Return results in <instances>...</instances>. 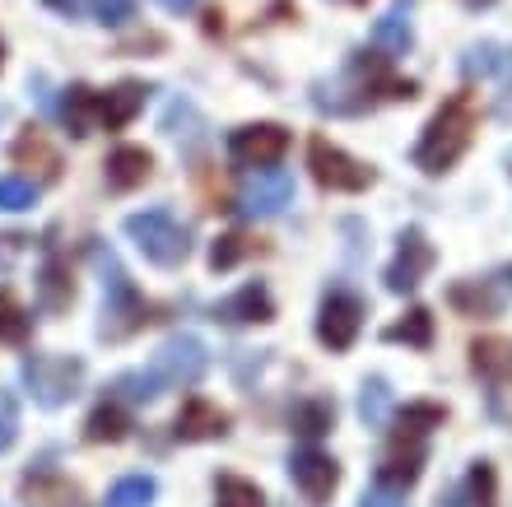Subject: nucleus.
Segmentation results:
<instances>
[{
	"instance_id": "f257e3e1",
	"label": "nucleus",
	"mask_w": 512,
	"mask_h": 507,
	"mask_svg": "<svg viewBox=\"0 0 512 507\" xmlns=\"http://www.w3.org/2000/svg\"><path fill=\"white\" fill-rule=\"evenodd\" d=\"M378 98H415V80H396L387 70V56L359 52L336 80L317 84V98H312V103L322 107V112H336V117H359V112H368Z\"/></svg>"
},
{
	"instance_id": "f03ea898",
	"label": "nucleus",
	"mask_w": 512,
	"mask_h": 507,
	"mask_svg": "<svg viewBox=\"0 0 512 507\" xmlns=\"http://www.w3.org/2000/svg\"><path fill=\"white\" fill-rule=\"evenodd\" d=\"M205 368H210L205 340H196V335H173V340H163V345L154 349L149 368L117 377V391H122L126 401H159L163 391L196 387L205 377Z\"/></svg>"
},
{
	"instance_id": "7ed1b4c3",
	"label": "nucleus",
	"mask_w": 512,
	"mask_h": 507,
	"mask_svg": "<svg viewBox=\"0 0 512 507\" xmlns=\"http://www.w3.org/2000/svg\"><path fill=\"white\" fill-rule=\"evenodd\" d=\"M475 121H480V107H475L471 94H452L438 112L429 117V126H424V135H419V145L410 149V159H415L419 173H447L452 163L471 149L475 140Z\"/></svg>"
},
{
	"instance_id": "20e7f679",
	"label": "nucleus",
	"mask_w": 512,
	"mask_h": 507,
	"mask_svg": "<svg viewBox=\"0 0 512 507\" xmlns=\"http://www.w3.org/2000/svg\"><path fill=\"white\" fill-rule=\"evenodd\" d=\"M94 261L103 270V321H98V340H108V345H122L131 340L135 331H145L149 321V303L145 294L131 284V275L122 270V261L112 252H103L94 242Z\"/></svg>"
},
{
	"instance_id": "39448f33",
	"label": "nucleus",
	"mask_w": 512,
	"mask_h": 507,
	"mask_svg": "<svg viewBox=\"0 0 512 507\" xmlns=\"http://www.w3.org/2000/svg\"><path fill=\"white\" fill-rule=\"evenodd\" d=\"M126 238L135 242V252L145 256L149 266H159V270L182 266L191 252V228L173 210H163V205L126 214Z\"/></svg>"
},
{
	"instance_id": "423d86ee",
	"label": "nucleus",
	"mask_w": 512,
	"mask_h": 507,
	"mask_svg": "<svg viewBox=\"0 0 512 507\" xmlns=\"http://www.w3.org/2000/svg\"><path fill=\"white\" fill-rule=\"evenodd\" d=\"M24 387L42 410H61L80 396L84 387V359L75 354H28L24 359Z\"/></svg>"
},
{
	"instance_id": "0eeeda50",
	"label": "nucleus",
	"mask_w": 512,
	"mask_h": 507,
	"mask_svg": "<svg viewBox=\"0 0 512 507\" xmlns=\"http://www.w3.org/2000/svg\"><path fill=\"white\" fill-rule=\"evenodd\" d=\"M308 168H312V177H317L326 191H368L373 182H378V173H373L368 163L350 159V154H345L340 145H331L326 135H312Z\"/></svg>"
},
{
	"instance_id": "6e6552de",
	"label": "nucleus",
	"mask_w": 512,
	"mask_h": 507,
	"mask_svg": "<svg viewBox=\"0 0 512 507\" xmlns=\"http://www.w3.org/2000/svg\"><path fill=\"white\" fill-rule=\"evenodd\" d=\"M359 331H364V298L350 289H331L322 298V312H317V340L331 354H345L359 340Z\"/></svg>"
},
{
	"instance_id": "1a4fd4ad",
	"label": "nucleus",
	"mask_w": 512,
	"mask_h": 507,
	"mask_svg": "<svg viewBox=\"0 0 512 507\" xmlns=\"http://www.w3.org/2000/svg\"><path fill=\"white\" fill-rule=\"evenodd\" d=\"M294 205V177L280 173V168H252L243 177V191H238V210L247 219H275Z\"/></svg>"
},
{
	"instance_id": "9d476101",
	"label": "nucleus",
	"mask_w": 512,
	"mask_h": 507,
	"mask_svg": "<svg viewBox=\"0 0 512 507\" xmlns=\"http://www.w3.org/2000/svg\"><path fill=\"white\" fill-rule=\"evenodd\" d=\"M289 154V131L275 121H252L229 135V159L238 168H275Z\"/></svg>"
},
{
	"instance_id": "9b49d317",
	"label": "nucleus",
	"mask_w": 512,
	"mask_h": 507,
	"mask_svg": "<svg viewBox=\"0 0 512 507\" xmlns=\"http://www.w3.org/2000/svg\"><path fill=\"white\" fill-rule=\"evenodd\" d=\"M433 261H438V252H433V242L419 233V228H405L401 233V247H396V256H391L387 266V289L391 294H410V289H419V280L433 270Z\"/></svg>"
},
{
	"instance_id": "f8f14e48",
	"label": "nucleus",
	"mask_w": 512,
	"mask_h": 507,
	"mask_svg": "<svg viewBox=\"0 0 512 507\" xmlns=\"http://www.w3.org/2000/svg\"><path fill=\"white\" fill-rule=\"evenodd\" d=\"M289 480L298 484V494L308 503H326L340 484V466L317 447H298V452H289Z\"/></svg>"
},
{
	"instance_id": "ddd939ff",
	"label": "nucleus",
	"mask_w": 512,
	"mask_h": 507,
	"mask_svg": "<svg viewBox=\"0 0 512 507\" xmlns=\"http://www.w3.org/2000/svg\"><path fill=\"white\" fill-rule=\"evenodd\" d=\"M210 317L219 326H261V321H275V298H270V289L261 280H247L238 294L219 298Z\"/></svg>"
},
{
	"instance_id": "4468645a",
	"label": "nucleus",
	"mask_w": 512,
	"mask_h": 507,
	"mask_svg": "<svg viewBox=\"0 0 512 507\" xmlns=\"http://www.w3.org/2000/svg\"><path fill=\"white\" fill-rule=\"evenodd\" d=\"M173 433H177V442H215L229 433V414L219 410V405H210L205 396H191V401L177 410Z\"/></svg>"
},
{
	"instance_id": "2eb2a0df",
	"label": "nucleus",
	"mask_w": 512,
	"mask_h": 507,
	"mask_svg": "<svg viewBox=\"0 0 512 507\" xmlns=\"http://www.w3.org/2000/svg\"><path fill=\"white\" fill-rule=\"evenodd\" d=\"M419 470H424V442L419 438H396V452H387L382 456V466H378V484L382 489L405 494V489L419 480Z\"/></svg>"
},
{
	"instance_id": "dca6fc26",
	"label": "nucleus",
	"mask_w": 512,
	"mask_h": 507,
	"mask_svg": "<svg viewBox=\"0 0 512 507\" xmlns=\"http://www.w3.org/2000/svg\"><path fill=\"white\" fill-rule=\"evenodd\" d=\"M149 173H154V154H149V149H140V145L112 149L108 163H103L108 191H135V187H145Z\"/></svg>"
},
{
	"instance_id": "f3484780",
	"label": "nucleus",
	"mask_w": 512,
	"mask_h": 507,
	"mask_svg": "<svg viewBox=\"0 0 512 507\" xmlns=\"http://www.w3.org/2000/svg\"><path fill=\"white\" fill-rule=\"evenodd\" d=\"M145 84L135 80H122L117 89H108V94H98V126L103 131H126L135 117H140V107H145Z\"/></svg>"
},
{
	"instance_id": "a211bd4d",
	"label": "nucleus",
	"mask_w": 512,
	"mask_h": 507,
	"mask_svg": "<svg viewBox=\"0 0 512 507\" xmlns=\"http://www.w3.org/2000/svg\"><path fill=\"white\" fill-rule=\"evenodd\" d=\"M373 47H378L387 61L405 56L415 47V24H410V0H391V10L373 24Z\"/></svg>"
},
{
	"instance_id": "6ab92c4d",
	"label": "nucleus",
	"mask_w": 512,
	"mask_h": 507,
	"mask_svg": "<svg viewBox=\"0 0 512 507\" xmlns=\"http://www.w3.org/2000/svg\"><path fill=\"white\" fill-rule=\"evenodd\" d=\"M447 303L466 312V317H499L503 312V289L494 280H461L447 289Z\"/></svg>"
},
{
	"instance_id": "aec40b11",
	"label": "nucleus",
	"mask_w": 512,
	"mask_h": 507,
	"mask_svg": "<svg viewBox=\"0 0 512 507\" xmlns=\"http://www.w3.org/2000/svg\"><path fill=\"white\" fill-rule=\"evenodd\" d=\"M471 368L485 382H512V340H503V335H485V340H475L471 345Z\"/></svg>"
},
{
	"instance_id": "412c9836",
	"label": "nucleus",
	"mask_w": 512,
	"mask_h": 507,
	"mask_svg": "<svg viewBox=\"0 0 512 507\" xmlns=\"http://www.w3.org/2000/svg\"><path fill=\"white\" fill-rule=\"evenodd\" d=\"M14 163L19 168H38V182H56L61 177V154L47 145L42 131H24L14 140Z\"/></svg>"
},
{
	"instance_id": "4be33fe9",
	"label": "nucleus",
	"mask_w": 512,
	"mask_h": 507,
	"mask_svg": "<svg viewBox=\"0 0 512 507\" xmlns=\"http://www.w3.org/2000/svg\"><path fill=\"white\" fill-rule=\"evenodd\" d=\"M38 303L42 312H66L75 303V280H70L61 256H47V266L38 270Z\"/></svg>"
},
{
	"instance_id": "5701e85b",
	"label": "nucleus",
	"mask_w": 512,
	"mask_h": 507,
	"mask_svg": "<svg viewBox=\"0 0 512 507\" xmlns=\"http://www.w3.org/2000/svg\"><path fill=\"white\" fill-rule=\"evenodd\" d=\"M61 121H66L70 135H89L98 126V94L89 84H70L66 103H61Z\"/></svg>"
},
{
	"instance_id": "b1692460",
	"label": "nucleus",
	"mask_w": 512,
	"mask_h": 507,
	"mask_svg": "<svg viewBox=\"0 0 512 507\" xmlns=\"http://www.w3.org/2000/svg\"><path fill=\"white\" fill-rule=\"evenodd\" d=\"M382 340H387V345L429 349L433 345V312H429V307H410L396 326H387V331H382Z\"/></svg>"
},
{
	"instance_id": "393cba45",
	"label": "nucleus",
	"mask_w": 512,
	"mask_h": 507,
	"mask_svg": "<svg viewBox=\"0 0 512 507\" xmlns=\"http://www.w3.org/2000/svg\"><path fill=\"white\" fill-rule=\"evenodd\" d=\"M289 424H294V433H303V438H322V433H331V424H336V401H331V396H308V401L294 405Z\"/></svg>"
},
{
	"instance_id": "a878e982",
	"label": "nucleus",
	"mask_w": 512,
	"mask_h": 507,
	"mask_svg": "<svg viewBox=\"0 0 512 507\" xmlns=\"http://www.w3.org/2000/svg\"><path fill=\"white\" fill-rule=\"evenodd\" d=\"M447 410L443 405H433V401H410L401 414H396V438H429L433 428H443Z\"/></svg>"
},
{
	"instance_id": "bb28decb",
	"label": "nucleus",
	"mask_w": 512,
	"mask_h": 507,
	"mask_svg": "<svg viewBox=\"0 0 512 507\" xmlns=\"http://www.w3.org/2000/svg\"><path fill=\"white\" fill-rule=\"evenodd\" d=\"M61 5L66 14H84V19H94V24H126L135 14V0H52Z\"/></svg>"
},
{
	"instance_id": "cd10ccee",
	"label": "nucleus",
	"mask_w": 512,
	"mask_h": 507,
	"mask_svg": "<svg viewBox=\"0 0 512 507\" xmlns=\"http://www.w3.org/2000/svg\"><path fill=\"white\" fill-rule=\"evenodd\" d=\"M126 433H131V414L122 410V405H98L89 419H84V438L89 442H122Z\"/></svg>"
},
{
	"instance_id": "c85d7f7f",
	"label": "nucleus",
	"mask_w": 512,
	"mask_h": 507,
	"mask_svg": "<svg viewBox=\"0 0 512 507\" xmlns=\"http://www.w3.org/2000/svg\"><path fill=\"white\" fill-rule=\"evenodd\" d=\"M28 335H33L28 307L10 289H0V345H28Z\"/></svg>"
},
{
	"instance_id": "c756f323",
	"label": "nucleus",
	"mask_w": 512,
	"mask_h": 507,
	"mask_svg": "<svg viewBox=\"0 0 512 507\" xmlns=\"http://www.w3.org/2000/svg\"><path fill=\"white\" fill-rule=\"evenodd\" d=\"M154 498H159L154 475H126V480H117L108 489L103 507H154Z\"/></svg>"
},
{
	"instance_id": "7c9ffc66",
	"label": "nucleus",
	"mask_w": 512,
	"mask_h": 507,
	"mask_svg": "<svg viewBox=\"0 0 512 507\" xmlns=\"http://www.w3.org/2000/svg\"><path fill=\"white\" fill-rule=\"evenodd\" d=\"M215 507H266V494L243 475H215Z\"/></svg>"
},
{
	"instance_id": "2f4dec72",
	"label": "nucleus",
	"mask_w": 512,
	"mask_h": 507,
	"mask_svg": "<svg viewBox=\"0 0 512 507\" xmlns=\"http://www.w3.org/2000/svg\"><path fill=\"white\" fill-rule=\"evenodd\" d=\"M359 414H364L368 428H387L391 424V387L382 377L364 382V396H359Z\"/></svg>"
},
{
	"instance_id": "473e14b6",
	"label": "nucleus",
	"mask_w": 512,
	"mask_h": 507,
	"mask_svg": "<svg viewBox=\"0 0 512 507\" xmlns=\"http://www.w3.org/2000/svg\"><path fill=\"white\" fill-rule=\"evenodd\" d=\"M38 187L42 182H33V177H19V173H5L0 177V210H33L38 205Z\"/></svg>"
},
{
	"instance_id": "72a5a7b5",
	"label": "nucleus",
	"mask_w": 512,
	"mask_h": 507,
	"mask_svg": "<svg viewBox=\"0 0 512 507\" xmlns=\"http://www.w3.org/2000/svg\"><path fill=\"white\" fill-rule=\"evenodd\" d=\"M28 507H84V498L66 480H42V484H33V503Z\"/></svg>"
},
{
	"instance_id": "f704fd0d",
	"label": "nucleus",
	"mask_w": 512,
	"mask_h": 507,
	"mask_svg": "<svg viewBox=\"0 0 512 507\" xmlns=\"http://www.w3.org/2000/svg\"><path fill=\"white\" fill-rule=\"evenodd\" d=\"M243 256H252V242L243 233H224V238L210 247V270H233Z\"/></svg>"
},
{
	"instance_id": "c9c22d12",
	"label": "nucleus",
	"mask_w": 512,
	"mask_h": 507,
	"mask_svg": "<svg viewBox=\"0 0 512 507\" xmlns=\"http://www.w3.org/2000/svg\"><path fill=\"white\" fill-rule=\"evenodd\" d=\"M466 489H471V503L475 507H494V466H489V461H475Z\"/></svg>"
},
{
	"instance_id": "e433bc0d",
	"label": "nucleus",
	"mask_w": 512,
	"mask_h": 507,
	"mask_svg": "<svg viewBox=\"0 0 512 507\" xmlns=\"http://www.w3.org/2000/svg\"><path fill=\"white\" fill-rule=\"evenodd\" d=\"M19 438V401L10 391H0V452H10Z\"/></svg>"
},
{
	"instance_id": "4c0bfd02",
	"label": "nucleus",
	"mask_w": 512,
	"mask_h": 507,
	"mask_svg": "<svg viewBox=\"0 0 512 507\" xmlns=\"http://www.w3.org/2000/svg\"><path fill=\"white\" fill-rule=\"evenodd\" d=\"M359 507H410V503H405V494H396V489H382V484H378V489H368V494L359 498Z\"/></svg>"
},
{
	"instance_id": "58836bf2",
	"label": "nucleus",
	"mask_w": 512,
	"mask_h": 507,
	"mask_svg": "<svg viewBox=\"0 0 512 507\" xmlns=\"http://www.w3.org/2000/svg\"><path fill=\"white\" fill-rule=\"evenodd\" d=\"M159 5H163L168 14H187L191 5H196V0H159Z\"/></svg>"
},
{
	"instance_id": "ea45409f",
	"label": "nucleus",
	"mask_w": 512,
	"mask_h": 507,
	"mask_svg": "<svg viewBox=\"0 0 512 507\" xmlns=\"http://www.w3.org/2000/svg\"><path fill=\"white\" fill-rule=\"evenodd\" d=\"M0 66H5V42H0Z\"/></svg>"
}]
</instances>
